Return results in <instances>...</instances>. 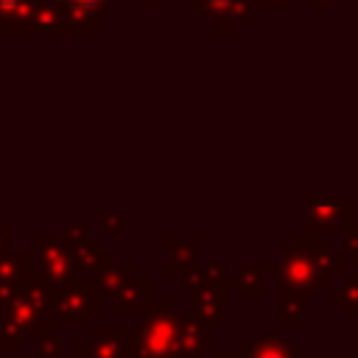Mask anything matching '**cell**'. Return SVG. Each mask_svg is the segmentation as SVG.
Wrapping results in <instances>:
<instances>
[{
	"label": "cell",
	"mask_w": 358,
	"mask_h": 358,
	"mask_svg": "<svg viewBox=\"0 0 358 358\" xmlns=\"http://www.w3.org/2000/svg\"><path fill=\"white\" fill-rule=\"evenodd\" d=\"M274 266L280 280L277 285L302 294L308 302H313L322 291H330V285L347 274V260L338 252V246H319L305 241L302 235L291 238L288 249L280 257H274Z\"/></svg>",
	"instance_id": "1"
},
{
	"label": "cell",
	"mask_w": 358,
	"mask_h": 358,
	"mask_svg": "<svg viewBox=\"0 0 358 358\" xmlns=\"http://www.w3.org/2000/svg\"><path fill=\"white\" fill-rule=\"evenodd\" d=\"M64 330L53 305V291L36 282L17 291H0V347L3 352L25 350L28 338H42L45 333Z\"/></svg>",
	"instance_id": "2"
},
{
	"label": "cell",
	"mask_w": 358,
	"mask_h": 358,
	"mask_svg": "<svg viewBox=\"0 0 358 358\" xmlns=\"http://www.w3.org/2000/svg\"><path fill=\"white\" fill-rule=\"evenodd\" d=\"M179 319L182 313L173 299H154L134 322L129 358H176Z\"/></svg>",
	"instance_id": "3"
},
{
	"label": "cell",
	"mask_w": 358,
	"mask_h": 358,
	"mask_svg": "<svg viewBox=\"0 0 358 358\" xmlns=\"http://www.w3.org/2000/svg\"><path fill=\"white\" fill-rule=\"evenodd\" d=\"M305 229L302 238L319 246H327L333 238L347 235L355 227V201L352 199H308L302 204Z\"/></svg>",
	"instance_id": "4"
},
{
	"label": "cell",
	"mask_w": 358,
	"mask_h": 358,
	"mask_svg": "<svg viewBox=\"0 0 358 358\" xmlns=\"http://www.w3.org/2000/svg\"><path fill=\"white\" fill-rule=\"evenodd\" d=\"M34 255H36L34 282L39 288L59 291V288H64L67 282H73L78 277L76 255L62 241V235H39L36 243H34Z\"/></svg>",
	"instance_id": "5"
},
{
	"label": "cell",
	"mask_w": 358,
	"mask_h": 358,
	"mask_svg": "<svg viewBox=\"0 0 358 358\" xmlns=\"http://www.w3.org/2000/svg\"><path fill=\"white\" fill-rule=\"evenodd\" d=\"M101 294L95 288V280L76 277L64 288L53 291V305L59 313L62 327H84L90 324V316L101 313Z\"/></svg>",
	"instance_id": "6"
},
{
	"label": "cell",
	"mask_w": 358,
	"mask_h": 358,
	"mask_svg": "<svg viewBox=\"0 0 358 358\" xmlns=\"http://www.w3.org/2000/svg\"><path fill=\"white\" fill-rule=\"evenodd\" d=\"M134 327H90L73 341V358H129Z\"/></svg>",
	"instance_id": "7"
},
{
	"label": "cell",
	"mask_w": 358,
	"mask_h": 358,
	"mask_svg": "<svg viewBox=\"0 0 358 358\" xmlns=\"http://www.w3.org/2000/svg\"><path fill=\"white\" fill-rule=\"evenodd\" d=\"M215 352V327L182 313L176 330V358H207Z\"/></svg>",
	"instance_id": "8"
},
{
	"label": "cell",
	"mask_w": 358,
	"mask_h": 358,
	"mask_svg": "<svg viewBox=\"0 0 358 358\" xmlns=\"http://www.w3.org/2000/svg\"><path fill=\"white\" fill-rule=\"evenodd\" d=\"M187 3L196 11H201L221 34H235L241 22L252 20V11H255L249 0H187Z\"/></svg>",
	"instance_id": "9"
},
{
	"label": "cell",
	"mask_w": 358,
	"mask_h": 358,
	"mask_svg": "<svg viewBox=\"0 0 358 358\" xmlns=\"http://www.w3.org/2000/svg\"><path fill=\"white\" fill-rule=\"evenodd\" d=\"M232 277L235 271H229L227 263L221 260H199L193 266H187L185 271H179L173 280L182 291H199V288H232Z\"/></svg>",
	"instance_id": "10"
},
{
	"label": "cell",
	"mask_w": 358,
	"mask_h": 358,
	"mask_svg": "<svg viewBox=\"0 0 358 358\" xmlns=\"http://www.w3.org/2000/svg\"><path fill=\"white\" fill-rule=\"evenodd\" d=\"M151 277L148 274H134L123 282V288L112 296V313L117 316H143L151 305Z\"/></svg>",
	"instance_id": "11"
},
{
	"label": "cell",
	"mask_w": 358,
	"mask_h": 358,
	"mask_svg": "<svg viewBox=\"0 0 358 358\" xmlns=\"http://www.w3.org/2000/svg\"><path fill=\"white\" fill-rule=\"evenodd\" d=\"M36 255L34 249H8L0 255V291H17L34 282Z\"/></svg>",
	"instance_id": "12"
},
{
	"label": "cell",
	"mask_w": 358,
	"mask_h": 358,
	"mask_svg": "<svg viewBox=\"0 0 358 358\" xmlns=\"http://www.w3.org/2000/svg\"><path fill=\"white\" fill-rule=\"evenodd\" d=\"M238 352L241 358H299L294 344L280 336V324H268L260 338H241Z\"/></svg>",
	"instance_id": "13"
},
{
	"label": "cell",
	"mask_w": 358,
	"mask_h": 358,
	"mask_svg": "<svg viewBox=\"0 0 358 358\" xmlns=\"http://www.w3.org/2000/svg\"><path fill=\"white\" fill-rule=\"evenodd\" d=\"M229 291L227 288H199L190 291V316H196L199 322L210 324V327H227L229 316L224 310Z\"/></svg>",
	"instance_id": "14"
},
{
	"label": "cell",
	"mask_w": 358,
	"mask_h": 358,
	"mask_svg": "<svg viewBox=\"0 0 358 358\" xmlns=\"http://www.w3.org/2000/svg\"><path fill=\"white\" fill-rule=\"evenodd\" d=\"M162 246H165L162 274H165V277H176V274L185 271L187 266L199 263V252H201L204 241H201V238L179 241V238H173V235H165V238H162Z\"/></svg>",
	"instance_id": "15"
},
{
	"label": "cell",
	"mask_w": 358,
	"mask_h": 358,
	"mask_svg": "<svg viewBox=\"0 0 358 358\" xmlns=\"http://www.w3.org/2000/svg\"><path fill=\"white\" fill-rule=\"evenodd\" d=\"M73 255H76L78 277H84V280H95V277H98V271H101L106 263H112V260H115L112 249L101 246V235H92L87 243L76 246V249H73Z\"/></svg>",
	"instance_id": "16"
},
{
	"label": "cell",
	"mask_w": 358,
	"mask_h": 358,
	"mask_svg": "<svg viewBox=\"0 0 358 358\" xmlns=\"http://www.w3.org/2000/svg\"><path fill=\"white\" fill-rule=\"evenodd\" d=\"M134 274H140V266L134 263V260H129V263H117V260H112V263H106L101 271H98V277H95V288H98V294L101 296H115L120 288H123V282L129 280V277H134Z\"/></svg>",
	"instance_id": "17"
},
{
	"label": "cell",
	"mask_w": 358,
	"mask_h": 358,
	"mask_svg": "<svg viewBox=\"0 0 358 358\" xmlns=\"http://www.w3.org/2000/svg\"><path fill=\"white\" fill-rule=\"evenodd\" d=\"M305 305H308V299L302 294L277 285V324L280 327H302L305 324Z\"/></svg>",
	"instance_id": "18"
},
{
	"label": "cell",
	"mask_w": 358,
	"mask_h": 358,
	"mask_svg": "<svg viewBox=\"0 0 358 358\" xmlns=\"http://www.w3.org/2000/svg\"><path fill=\"white\" fill-rule=\"evenodd\" d=\"M263 271L252 263V266H241L232 277V288L238 291L241 302H263L266 299V285H263Z\"/></svg>",
	"instance_id": "19"
},
{
	"label": "cell",
	"mask_w": 358,
	"mask_h": 358,
	"mask_svg": "<svg viewBox=\"0 0 358 358\" xmlns=\"http://www.w3.org/2000/svg\"><path fill=\"white\" fill-rule=\"evenodd\" d=\"M34 34H64V6L59 0H36Z\"/></svg>",
	"instance_id": "20"
},
{
	"label": "cell",
	"mask_w": 358,
	"mask_h": 358,
	"mask_svg": "<svg viewBox=\"0 0 358 358\" xmlns=\"http://www.w3.org/2000/svg\"><path fill=\"white\" fill-rule=\"evenodd\" d=\"M327 299H333L344 316H358V274H344L338 282L330 285Z\"/></svg>",
	"instance_id": "21"
},
{
	"label": "cell",
	"mask_w": 358,
	"mask_h": 358,
	"mask_svg": "<svg viewBox=\"0 0 358 358\" xmlns=\"http://www.w3.org/2000/svg\"><path fill=\"white\" fill-rule=\"evenodd\" d=\"M64 6V3H62ZM101 20L81 6H64V34H98L101 31Z\"/></svg>",
	"instance_id": "22"
},
{
	"label": "cell",
	"mask_w": 358,
	"mask_h": 358,
	"mask_svg": "<svg viewBox=\"0 0 358 358\" xmlns=\"http://www.w3.org/2000/svg\"><path fill=\"white\" fill-rule=\"evenodd\" d=\"M126 213L123 210H103L101 213V227L98 235L101 238H126Z\"/></svg>",
	"instance_id": "23"
},
{
	"label": "cell",
	"mask_w": 358,
	"mask_h": 358,
	"mask_svg": "<svg viewBox=\"0 0 358 358\" xmlns=\"http://www.w3.org/2000/svg\"><path fill=\"white\" fill-rule=\"evenodd\" d=\"M34 358H64V341H62V330H53V333H45L42 338H36Z\"/></svg>",
	"instance_id": "24"
},
{
	"label": "cell",
	"mask_w": 358,
	"mask_h": 358,
	"mask_svg": "<svg viewBox=\"0 0 358 358\" xmlns=\"http://www.w3.org/2000/svg\"><path fill=\"white\" fill-rule=\"evenodd\" d=\"M59 3H64V6H81V8H90L101 22L115 20V6H112V0H59Z\"/></svg>",
	"instance_id": "25"
},
{
	"label": "cell",
	"mask_w": 358,
	"mask_h": 358,
	"mask_svg": "<svg viewBox=\"0 0 358 358\" xmlns=\"http://www.w3.org/2000/svg\"><path fill=\"white\" fill-rule=\"evenodd\" d=\"M338 252L344 255L347 266H358V224L347 235L338 238Z\"/></svg>",
	"instance_id": "26"
},
{
	"label": "cell",
	"mask_w": 358,
	"mask_h": 358,
	"mask_svg": "<svg viewBox=\"0 0 358 358\" xmlns=\"http://www.w3.org/2000/svg\"><path fill=\"white\" fill-rule=\"evenodd\" d=\"M59 235H62V241H64L70 249H76V246H81V243H87V241L92 238V235H90V229H87L84 224H67Z\"/></svg>",
	"instance_id": "27"
},
{
	"label": "cell",
	"mask_w": 358,
	"mask_h": 358,
	"mask_svg": "<svg viewBox=\"0 0 358 358\" xmlns=\"http://www.w3.org/2000/svg\"><path fill=\"white\" fill-rule=\"evenodd\" d=\"M11 249V227L0 221V255H6Z\"/></svg>",
	"instance_id": "28"
},
{
	"label": "cell",
	"mask_w": 358,
	"mask_h": 358,
	"mask_svg": "<svg viewBox=\"0 0 358 358\" xmlns=\"http://www.w3.org/2000/svg\"><path fill=\"white\" fill-rule=\"evenodd\" d=\"M294 0H257V8H288Z\"/></svg>",
	"instance_id": "29"
},
{
	"label": "cell",
	"mask_w": 358,
	"mask_h": 358,
	"mask_svg": "<svg viewBox=\"0 0 358 358\" xmlns=\"http://www.w3.org/2000/svg\"><path fill=\"white\" fill-rule=\"evenodd\" d=\"M341 0H305V6L308 8H333V6H338Z\"/></svg>",
	"instance_id": "30"
},
{
	"label": "cell",
	"mask_w": 358,
	"mask_h": 358,
	"mask_svg": "<svg viewBox=\"0 0 358 358\" xmlns=\"http://www.w3.org/2000/svg\"><path fill=\"white\" fill-rule=\"evenodd\" d=\"M140 6H145V8H162L165 6V0H137Z\"/></svg>",
	"instance_id": "31"
},
{
	"label": "cell",
	"mask_w": 358,
	"mask_h": 358,
	"mask_svg": "<svg viewBox=\"0 0 358 358\" xmlns=\"http://www.w3.org/2000/svg\"><path fill=\"white\" fill-rule=\"evenodd\" d=\"M213 358H241V352L238 350L235 352L232 350H224V352H213Z\"/></svg>",
	"instance_id": "32"
},
{
	"label": "cell",
	"mask_w": 358,
	"mask_h": 358,
	"mask_svg": "<svg viewBox=\"0 0 358 358\" xmlns=\"http://www.w3.org/2000/svg\"><path fill=\"white\" fill-rule=\"evenodd\" d=\"M352 271H355V274H358V266H352Z\"/></svg>",
	"instance_id": "33"
},
{
	"label": "cell",
	"mask_w": 358,
	"mask_h": 358,
	"mask_svg": "<svg viewBox=\"0 0 358 358\" xmlns=\"http://www.w3.org/2000/svg\"><path fill=\"white\" fill-rule=\"evenodd\" d=\"M249 3H252V6H255V3H257V0H249ZM255 8H257V6H255Z\"/></svg>",
	"instance_id": "34"
},
{
	"label": "cell",
	"mask_w": 358,
	"mask_h": 358,
	"mask_svg": "<svg viewBox=\"0 0 358 358\" xmlns=\"http://www.w3.org/2000/svg\"><path fill=\"white\" fill-rule=\"evenodd\" d=\"M0 352H3V347H0Z\"/></svg>",
	"instance_id": "35"
}]
</instances>
